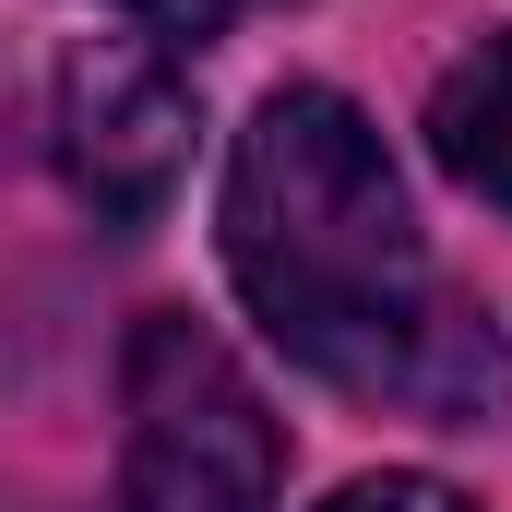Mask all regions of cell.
Returning <instances> with one entry per match:
<instances>
[{"label": "cell", "instance_id": "6", "mask_svg": "<svg viewBox=\"0 0 512 512\" xmlns=\"http://www.w3.org/2000/svg\"><path fill=\"white\" fill-rule=\"evenodd\" d=\"M108 12H131L143 36H215V24H227L239 0H108Z\"/></svg>", "mask_w": 512, "mask_h": 512}, {"label": "cell", "instance_id": "2", "mask_svg": "<svg viewBox=\"0 0 512 512\" xmlns=\"http://www.w3.org/2000/svg\"><path fill=\"white\" fill-rule=\"evenodd\" d=\"M286 489V429L262 382L191 322L143 310L120 358V501L131 512H274Z\"/></svg>", "mask_w": 512, "mask_h": 512}, {"label": "cell", "instance_id": "4", "mask_svg": "<svg viewBox=\"0 0 512 512\" xmlns=\"http://www.w3.org/2000/svg\"><path fill=\"white\" fill-rule=\"evenodd\" d=\"M429 143H441V167L465 179V191H489L512 215V24L501 36H477L453 72H441V96H429Z\"/></svg>", "mask_w": 512, "mask_h": 512}, {"label": "cell", "instance_id": "3", "mask_svg": "<svg viewBox=\"0 0 512 512\" xmlns=\"http://www.w3.org/2000/svg\"><path fill=\"white\" fill-rule=\"evenodd\" d=\"M191 72L155 36H96L60 72V179L96 227H155L191 179Z\"/></svg>", "mask_w": 512, "mask_h": 512}, {"label": "cell", "instance_id": "1", "mask_svg": "<svg viewBox=\"0 0 512 512\" xmlns=\"http://www.w3.org/2000/svg\"><path fill=\"white\" fill-rule=\"evenodd\" d=\"M227 274L251 298V322L322 382L346 393H405L441 417L501 405L512 370L477 310L429 298V251L405 215L382 131L358 120L334 84H274L227 155V203H215Z\"/></svg>", "mask_w": 512, "mask_h": 512}, {"label": "cell", "instance_id": "5", "mask_svg": "<svg viewBox=\"0 0 512 512\" xmlns=\"http://www.w3.org/2000/svg\"><path fill=\"white\" fill-rule=\"evenodd\" d=\"M322 512H477V501L441 489V477H358V489H334Z\"/></svg>", "mask_w": 512, "mask_h": 512}]
</instances>
